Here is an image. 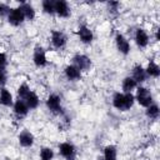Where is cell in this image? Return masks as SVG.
Listing matches in <instances>:
<instances>
[{"label": "cell", "instance_id": "e0dca14e", "mask_svg": "<svg viewBox=\"0 0 160 160\" xmlns=\"http://www.w3.org/2000/svg\"><path fill=\"white\" fill-rule=\"evenodd\" d=\"M29 110H30V109L28 108L26 102H25L24 100H21V99L15 100L14 104H12V111H14L18 116H26L28 112H29Z\"/></svg>", "mask_w": 160, "mask_h": 160}, {"label": "cell", "instance_id": "7402d4cb", "mask_svg": "<svg viewBox=\"0 0 160 160\" xmlns=\"http://www.w3.org/2000/svg\"><path fill=\"white\" fill-rule=\"evenodd\" d=\"M118 149L115 145H106L104 148V160H116Z\"/></svg>", "mask_w": 160, "mask_h": 160}, {"label": "cell", "instance_id": "9c48e42d", "mask_svg": "<svg viewBox=\"0 0 160 160\" xmlns=\"http://www.w3.org/2000/svg\"><path fill=\"white\" fill-rule=\"evenodd\" d=\"M8 21H9V24L12 25V26H20V25L25 21L24 14H22V11L20 10V8L10 9V12L8 14Z\"/></svg>", "mask_w": 160, "mask_h": 160}, {"label": "cell", "instance_id": "f1b7e54d", "mask_svg": "<svg viewBox=\"0 0 160 160\" xmlns=\"http://www.w3.org/2000/svg\"><path fill=\"white\" fill-rule=\"evenodd\" d=\"M10 12V8L6 4H0V18L8 16V14Z\"/></svg>", "mask_w": 160, "mask_h": 160}, {"label": "cell", "instance_id": "52a82bcc", "mask_svg": "<svg viewBox=\"0 0 160 160\" xmlns=\"http://www.w3.org/2000/svg\"><path fill=\"white\" fill-rule=\"evenodd\" d=\"M134 40H135V44L138 45V48H140V49H145V48L149 45L150 38H149V34H148V31H146L145 29L139 28V29L135 30Z\"/></svg>", "mask_w": 160, "mask_h": 160}, {"label": "cell", "instance_id": "484cf974", "mask_svg": "<svg viewBox=\"0 0 160 160\" xmlns=\"http://www.w3.org/2000/svg\"><path fill=\"white\" fill-rule=\"evenodd\" d=\"M41 8H42V11L45 14H49V15L55 14V11H54V1H51V0H44L41 2Z\"/></svg>", "mask_w": 160, "mask_h": 160}, {"label": "cell", "instance_id": "30bf717a", "mask_svg": "<svg viewBox=\"0 0 160 160\" xmlns=\"http://www.w3.org/2000/svg\"><path fill=\"white\" fill-rule=\"evenodd\" d=\"M75 152H76V149L75 146L69 142V141H64L61 144H59V154L66 159V160H72L75 158Z\"/></svg>", "mask_w": 160, "mask_h": 160}, {"label": "cell", "instance_id": "4316f807", "mask_svg": "<svg viewBox=\"0 0 160 160\" xmlns=\"http://www.w3.org/2000/svg\"><path fill=\"white\" fill-rule=\"evenodd\" d=\"M108 8H109V10L111 12H116L119 10V8H120V2L119 1H109L108 2Z\"/></svg>", "mask_w": 160, "mask_h": 160}, {"label": "cell", "instance_id": "83f0119b", "mask_svg": "<svg viewBox=\"0 0 160 160\" xmlns=\"http://www.w3.org/2000/svg\"><path fill=\"white\" fill-rule=\"evenodd\" d=\"M8 66V56L5 52L0 51V69H6Z\"/></svg>", "mask_w": 160, "mask_h": 160}, {"label": "cell", "instance_id": "5b68a950", "mask_svg": "<svg viewBox=\"0 0 160 160\" xmlns=\"http://www.w3.org/2000/svg\"><path fill=\"white\" fill-rule=\"evenodd\" d=\"M32 62L36 68H45L48 65L46 52L41 46H36L32 52Z\"/></svg>", "mask_w": 160, "mask_h": 160}, {"label": "cell", "instance_id": "d6986e66", "mask_svg": "<svg viewBox=\"0 0 160 160\" xmlns=\"http://www.w3.org/2000/svg\"><path fill=\"white\" fill-rule=\"evenodd\" d=\"M19 8L24 14L25 20H34L35 19V9L30 2H21Z\"/></svg>", "mask_w": 160, "mask_h": 160}, {"label": "cell", "instance_id": "7c38bea8", "mask_svg": "<svg viewBox=\"0 0 160 160\" xmlns=\"http://www.w3.org/2000/svg\"><path fill=\"white\" fill-rule=\"evenodd\" d=\"M18 141H19L20 146H22V148H31L35 142V136L31 131L22 130L18 136Z\"/></svg>", "mask_w": 160, "mask_h": 160}, {"label": "cell", "instance_id": "2e32d148", "mask_svg": "<svg viewBox=\"0 0 160 160\" xmlns=\"http://www.w3.org/2000/svg\"><path fill=\"white\" fill-rule=\"evenodd\" d=\"M14 104V98L12 94L9 89L6 88H1L0 89V105L5 106V108H10Z\"/></svg>", "mask_w": 160, "mask_h": 160}, {"label": "cell", "instance_id": "4dcf8cb0", "mask_svg": "<svg viewBox=\"0 0 160 160\" xmlns=\"http://www.w3.org/2000/svg\"><path fill=\"white\" fill-rule=\"evenodd\" d=\"M159 39H160V38H159V29H158V30H155V40L158 41Z\"/></svg>", "mask_w": 160, "mask_h": 160}, {"label": "cell", "instance_id": "f546056e", "mask_svg": "<svg viewBox=\"0 0 160 160\" xmlns=\"http://www.w3.org/2000/svg\"><path fill=\"white\" fill-rule=\"evenodd\" d=\"M8 81V71L6 69H0V85H5Z\"/></svg>", "mask_w": 160, "mask_h": 160}, {"label": "cell", "instance_id": "ffe728a7", "mask_svg": "<svg viewBox=\"0 0 160 160\" xmlns=\"http://www.w3.org/2000/svg\"><path fill=\"white\" fill-rule=\"evenodd\" d=\"M136 88H138V84L131 76H126L122 79V81H121L122 92H132V90H135Z\"/></svg>", "mask_w": 160, "mask_h": 160}, {"label": "cell", "instance_id": "d4e9b609", "mask_svg": "<svg viewBox=\"0 0 160 160\" xmlns=\"http://www.w3.org/2000/svg\"><path fill=\"white\" fill-rule=\"evenodd\" d=\"M31 91V89H30V86L26 84V82H22V84H20L19 85V88H18V99H21V100H24L25 99V96L29 94Z\"/></svg>", "mask_w": 160, "mask_h": 160}, {"label": "cell", "instance_id": "5bb4252c", "mask_svg": "<svg viewBox=\"0 0 160 160\" xmlns=\"http://www.w3.org/2000/svg\"><path fill=\"white\" fill-rule=\"evenodd\" d=\"M131 78L136 81V84H142L148 79V75L145 72V68L140 64L134 65L131 69Z\"/></svg>", "mask_w": 160, "mask_h": 160}, {"label": "cell", "instance_id": "44dd1931", "mask_svg": "<svg viewBox=\"0 0 160 160\" xmlns=\"http://www.w3.org/2000/svg\"><path fill=\"white\" fill-rule=\"evenodd\" d=\"M145 72H146L148 76L156 79V78H159V75H160V68H159V65H158L154 60H150V61L148 62V66L145 68Z\"/></svg>", "mask_w": 160, "mask_h": 160}, {"label": "cell", "instance_id": "ba28073f", "mask_svg": "<svg viewBox=\"0 0 160 160\" xmlns=\"http://www.w3.org/2000/svg\"><path fill=\"white\" fill-rule=\"evenodd\" d=\"M115 45H116V49L120 54L122 55H128L131 50V46H130V41L120 32H118L115 35Z\"/></svg>", "mask_w": 160, "mask_h": 160}, {"label": "cell", "instance_id": "3957f363", "mask_svg": "<svg viewBox=\"0 0 160 160\" xmlns=\"http://www.w3.org/2000/svg\"><path fill=\"white\" fill-rule=\"evenodd\" d=\"M46 108L56 115L62 114V106H61V98L58 94H50L46 99Z\"/></svg>", "mask_w": 160, "mask_h": 160}, {"label": "cell", "instance_id": "277c9868", "mask_svg": "<svg viewBox=\"0 0 160 160\" xmlns=\"http://www.w3.org/2000/svg\"><path fill=\"white\" fill-rule=\"evenodd\" d=\"M72 65H75L81 72L88 71L91 68V59L85 54H76L72 56Z\"/></svg>", "mask_w": 160, "mask_h": 160}, {"label": "cell", "instance_id": "6da1fadb", "mask_svg": "<svg viewBox=\"0 0 160 160\" xmlns=\"http://www.w3.org/2000/svg\"><path fill=\"white\" fill-rule=\"evenodd\" d=\"M112 106L116 109V110H120V111H128L130 110L134 104H135V98H134V94L132 92H115L112 95Z\"/></svg>", "mask_w": 160, "mask_h": 160}, {"label": "cell", "instance_id": "7a4b0ae2", "mask_svg": "<svg viewBox=\"0 0 160 160\" xmlns=\"http://www.w3.org/2000/svg\"><path fill=\"white\" fill-rule=\"evenodd\" d=\"M134 98H135V101H138V104L142 108H148L149 105H151L154 102L151 91L148 88H144V86H138L136 88V92H135Z\"/></svg>", "mask_w": 160, "mask_h": 160}, {"label": "cell", "instance_id": "cb8c5ba5", "mask_svg": "<svg viewBox=\"0 0 160 160\" xmlns=\"http://www.w3.org/2000/svg\"><path fill=\"white\" fill-rule=\"evenodd\" d=\"M39 156H40V160H52L55 154H54V150L51 148L44 146V148H41Z\"/></svg>", "mask_w": 160, "mask_h": 160}, {"label": "cell", "instance_id": "ac0fdd59", "mask_svg": "<svg viewBox=\"0 0 160 160\" xmlns=\"http://www.w3.org/2000/svg\"><path fill=\"white\" fill-rule=\"evenodd\" d=\"M24 101L26 102L28 108H29V109H31V110L38 109V108H39V105H40V98H39V96H38V94H36V92H34L32 90H31V91L25 96Z\"/></svg>", "mask_w": 160, "mask_h": 160}, {"label": "cell", "instance_id": "603a6c76", "mask_svg": "<svg viewBox=\"0 0 160 160\" xmlns=\"http://www.w3.org/2000/svg\"><path fill=\"white\" fill-rule=\"evenodd\" d=\"M146 110H145V114H146V116L149 118V119H151V120H156L158 118H159V114H160V109H159V106H158V104H151V105H149L148 108H145Z\"/></svg>", "mask_w": 160, "mask_h": 160}, {"label": "cell", "instance_id": "9a60e30c", "mask_svg": "<svg viewBox=\"0 0 160 160\" xmlns=\"http://www.w3.org/2000/svg\"><path fill=\"white\" fill-rule=\"evenodd\" d=\"M64 75L68 80L70 81H78L81 79V71L72 64L70 65H66L65 69H64Z\"/></svg>", "mask_w": 160, "mask_h": 160}, {"label": "cell", "instance_id": "8fae6325", "mask_svg": "<svg viewBox=\"0 0 160 160\" xmlns=\"http://www.w3.org/2000/svg\"><path fill=\"white\" fill-rule=\"evenodd\" d=\"M68 42L66 35L60 30H52L51 31V45L55 49H62Z\"/></svg>", "mask_w": 160, "mask_h": 160}, {"label": "cell", "instance_id": "4fadbf2b", "mask_svg": "<svg viewBox=\"0 0 160 160\" xmlns=\"http://www.w3.org/2000/svg\"><path fill=\"white\" fill-rule=\"evenodd\" d=\"M78 36L81 42L84 44H91L94 40V32L88 28L86 25H80L78 29Z\"/></svg>", "mask_w": 160, "mask_h": 160}, {"label": "cell", "instance_id": "8992f818", "mask_svg": "<svg viewBox=\"0 0 160 160\" xmlns=\"http://www.w3.org/2000/svg\"><path fill=\"white\" fill-rule=\"evenodd\" d=\"M54 11L59 18H62V19H66V18H69L71 15L70 6H69L68 1H65V0L54 1Z\"/></svg>", "mask_w": 160, "mask_h": 160}]
</instances>
